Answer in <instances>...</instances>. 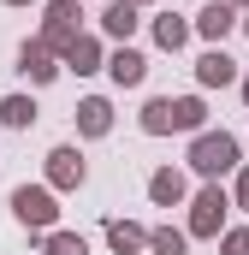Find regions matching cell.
I'll return each mask as SVG.
<instances>
[{
    "label": "cell",
    "mask_w": 249,
    "mask_h": 255,
    "mask_svg": "<svg viewBox=\"0 0 249 255\" xmlns=\"http://www.w3.org/2000/svg\"><path fill=\"white\" fill-rule=\"evenodd\" d=\"M196 160H202V166H226V160H232V142H226V136H220V142H202Z\"/></svg>",
    "instance_id": "1"
},
{
    "label": "cell",
    "mask_w": 249,
    "mask_h": 255,
    "mask_svg": "<svg viewBox=\"0 0 249 255\" xmlns=\"http://www.w3.org/2000/svg\"><path fill=\"white\" fill-rule=\"evenodd\" d=\"M113 71H119L124 83H130V77H142V60H136V54H124V60H119V65H113Z\"/></svg>",
    "instance_id": "3"
},
{
    "label": "cell",
    "mask_w": 249,
    "mask_h": 255,
    "mask_svg": "<svg viewBox=\"0 0 249 255\" xmlns=\"http://www.w3.org/2000/svg\"><path fill=\"white\" fill-rule=\"evenodd\" d=\"M18 214H24V220H48V196H18Z\"/></svg>",
    "instance_id": "2"
}]
</instances>
